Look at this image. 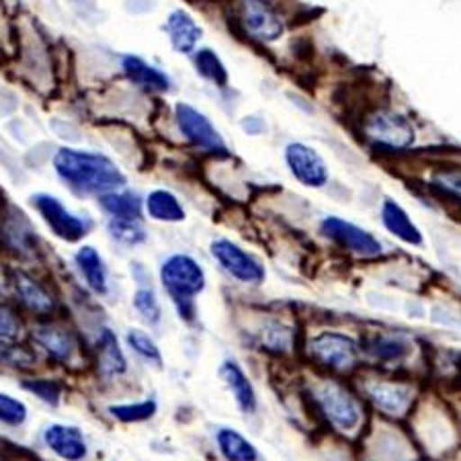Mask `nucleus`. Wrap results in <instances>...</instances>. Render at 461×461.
Returning <instances> with one entry per match:
<instances>
[{
  "instance_id": "obj_18",
  "label": "nucleus",
  "mask_w": 461,
  "mask_h": 461,
  "mask_svg": "<svg viewBox=\"0 0 461 461\" xmlns=\"http://www.w3.org/2000/svg\"><path fill=\"white\" fill-rule=\"evenodd\" d=\"M77 267L80 275H83L86 285L93 289L95 294L105 295L107 294V267L105 260H103L101 252L95 247H80L77 250Z\"/></svg>"
},
{
  "instance_id": "obj_20",
  "label": "nucleus",
  "mask_w": 461,
  "mask_h": 461,
  "mask_svg": "<svg viewBox=\"0 0 461 461\" xmlns=\"http://www.w3.org/2000/svg\"><path fill=\"white\" fill-rule=\"evenodd\" d=\"M359 348L377 361L396 363L411 353V343L400 337H392V334H374V337L363 339Z\"/></svg>"
},
{
  "instance_id": "obj_4",
  "label": "nucleus",
  "mask_w": 461,
  "mask_h": 461,
  "mask_svg": "<svg viewBox=\"0 0 461 461\" xmlns=\"http://www.w3.org/2000/svg\"><path fill=\"white\" fill-rule=\"evenodd\" d=\"M232 17L249 40L269 46L285 33V21L267 0H232Z\"/></svg>"
},
{
  "instance_id": "obj_15",
  "label": "nucleus",
  "mask_w": 461,
  "mask_h": 461,
  "mask_svg": "<svg viewBox=\"0 0 461 461\" xmlns=\"http://www.w3.org/2000/svg\"><path fill=\"white\" fill-rule=\"evenodd\" d=\"M122 70L128 80L140 88H146V91L152 93H168L173 88V80H170L165 70L156 68L154 64L146 62L144 58L140 56H123L122 58Z\"/></svg>"
},
{
  "instance_id": "obj_24",
  "label": "nucleus",
  "mask_w": 461,
  "mask_h": 461,
  "mask_svg": "<svg viewBox=\"0 0 461 461\" xmlns=\"http://www.w3.org/2000/svg\"><path fill=\"white\" fill-rule=\"evenodd\" d=\"M369 396L388 414H404L412 400L411 388L400 384H374L369 388Z\"/></svg>"
},
{
  "instance_id": "obj_7",
  "label": "nucleus",
  "mask_w": 461,
  "mask_h": 461,
  "mask_svg": "<svg viewBox=\"0 0 461 461\" xmlns=\"http://www.w3.org/2000/svg\"><path fill=\"white\" fill-rule=\"evenodd\" d=\"M320 232H322L330 242L337 247L345 249L347 252H353L357 257L374 258L384 252L382 242L369 232V230L353 224V221L339 218V215H326L320 221Z\"/></svg>"
},
{
  "instance_id": "obj_16",
  "label": "nucleus",
  "mask_w": 461,
  "mask_h": 461,
  "mask_svg": "<svg viewBox=\"0 0 461 461\" xmlns=\"http://www.w3.org/2000/svg\"><path fill=\"white\" fill-rule=\"evenodd\" d=\"M220 377L224 379V384L228 385V390L232 392V396L236 400L238 408L244 414H252L257 411V392L255 385L249 379V375L244 374L242 367L238 366L236 361H224L220 367Z\"/></svg>"
},
{
  "instance_id": "obj_25",
  "label": "nucleus",
  "mask_w": 461,
  "mask_h": 461,
  "mask_svg": "<svg viewBox=\"0 0 461 461\" xmlns=\"http://www.w3.org/2000/svg\"><path fill=\"white\" fill-rule=\"evenodd\" d=\"M96 348H99V366L107 375H119L128 369V361L119 347V340L109 329H103L96 340Z\"/></svg>"
},
{
  "instance_id": "obj_32",
  "label": "nucleus",
  "mask_w": 461,
  "mask_h": 461,
  "mask_svg": "<svg viewBox=\"0 0 461 461\" xmlns=\"http://www.w3.org/2000/svg\"><path fill=\"white\" fill-rule=\"evenodd\" d=\"M158 411L154 400H144V402H136V404H115L109 406V412L113 419L122 420V422H144Z\"/></svg>"
},
{
  "instance_id": "obj_34",
  "label": "nucleus",
  "mask_w": 461,
  "mask_h": 461,
  "mask_svg": "<svg viewBox=\"0 0 461 461\" xmlns=\"http://www.w3.org/2000/svg\"><path fill=\"white\" fill-rule=\"evenodd\" d=\"M23 388L50 406H58L62 398V388L51 379H29V382H23Z\"/></svg>"
},
{
  "instance_id": "obj_1",
  "label": "nucleus",
  "mask_w": 461,
  "mask_h": 461,
  "mask_svg": "<svg viewBox=\"0 0 461 461\" xmlns=\"http://www.w3.org/2000/svg\"><path fill=\"white\" fill-rule=\"evenodd\" d=\"M54 170L62 183L77 195H107L125 187L128 178L105 154L59 148L54 156Z\"/></svg>"
},
{
  "instance_id": "obj_10",
  "label": "nucleus",
  "mask_w": 461,
  "mask_h": 461,
  "mask_svg": "<svg viewBox=\"0 0 461 461\" xmlns=\"http://www.w3.org/2000/svg\"><path fill=\"white\" fill-rule=\"evenodd\" d=\"M287 170L302 187L322 189L330 181V170L314 146L303 142H289L284 150Z\"/></svg>"
},
{
  "instance_id": "obj_37",
  "label": "nucleus",
  "mask_w": 461,
  "mask_h": 461,
  "mask_svg": "<svg viewBox=\"0 0 461 461\" xmlns=\"http://www.w3.org/2000/svg\"><path fill=\"white\" fill-rule=\"evenodd\" d=\"M242 130L250 133V136H258V133L265 131V122L260 117L250 115L247 119H242Z\"/></svg>"
},
{
  "instance_id": "obj_29",
  "label": "nucleus",
  "mask_w": 461,
  "mask_h": 461,
  "mask_svg": "<svg viewBox=\"0 0 461 461\" xmlns=\"http://www.w3.org/2000/svg\"><path fill=\"white\" fill-rule=\"evenodd\" d=\"M23 213H14L13 218L6 221L5 226V234H6V240H9L11 247L19 252H32L33 247V240H35V234L33 230L29 228L27 220L21 218Z\"/></svg>"
},
{
  "instance_id": "obj_3",
  "label": "nucleus",
  "mask_w": 461,
  "mask_h": 461,
  "mask_svg": "<svg viewBox=\"0 0 461 461\" xmlns=\"http://www.w3.org/2000/svg\"><path fill=\"white\" fill-rule=\"evenodd\" d=\"M361 131L377 148H388L393 152L411 150L419 138L412 119L390 107L374 109L363 117Z\"/></svg>"
},
{
  "instance_id": "obj_22",
  "label": "nucleus",
  "mask_w": 461,
  "mask_h": 461,
  "mask_svg": "<svg viewBox=\"0 0 461 461\" xmlns=\"http://www.w3.org/2000/svg\"><path fill=\"white\" fill-rule=\"evenodd\" d=\"M101 207L115 220H140L144 212V199L133 191H113L101 195Z\"/></svg>"
},
{
  "instance_id": "obj_30",
  "label": "nucleus",
  "mask_w": 461,
  "mask_h": 461,
  "mask_svg": "<svg viewBox=\"0 0 461 461\" xmlns=\"http://www.w3.org/2000/svg\"><path fill=\"white\" fill-rule=\"evenodd\" d=\"M125 340H128V347L138 357H142L146 363H152L154 367H162V353L160 348L156 347L152 337H148L144 330L140 329H130L125 334Z\"/></svg>"
},
{
  "instance_id": "obj_19",
  "label": "nucleus",
  "mask_w": 461,
  "mask_h": 461,
  "mask_svg": "<svg viewBox=\"0 0 461 461\" xmlns=\"http://www.w3.org/2000/svg\"><path fill=\"white\" fill-rule=\"evenodd\" d=\"M14 287L21 295V302L35 314H50L54 310V297L32 275L19 271L14 275Z\"/></svg>"
},
{
  "instance_id": "obj_33",
  "label": "nucleus",
  "mask_w": 461,
  "mask_h": 461,
  "mask_svg": "<svg viewBox=\"0 0 461 461\" xmlns=\"http://www.w3.org/2000/svg\"><path fill=\"white\" fill-rule=\"evenodd\" d=\"M27 420V406L11 393L0 392V425L21 427Z\"/></svg>"
},
{
  "instance_id": "obj_21",
  "label": "nucleus",
  "mask_w": 461,
  "mask_h": 461,
  "mask_svg": "<svg viewBox=\"0 0 461 461\" xmlns=\"http://www.w3.org/2000/svg\"><path fill=\"white\" fill-rule=\"evenodd\" d=\"M33 340L58 361H70L77 348L72 334L59 326H40L33 330Z\"/></svg>"
},
{
  "instance_id": "obj_23",
  "label": "nucleus",
  "mask_w": 461,
  "mask_h": 461,
  "mask_svg": "<svg viewBox=\"0 0 461 461\" xmlns=\"http://www.w3.org/2000/svg\"><path fill=\"white\" fill-rule=\"evenodd\" d=\"M215 443L226 461H258V451L247 437L234 429H220Z\"/></svg>"
},
{
  "instance_id": "obj_13",
  "label": "nucleus",
  "mask_w": 461,
  "mask_h": 461,
  "mask_svg": "<svg viewBox=\"0 0 461 461\" xmlns=\"http://www.w3.org/2000/svg\"><path fill=\"white\" fill-rule=\"evenodd\" d=\"M168 35V41L176 54L189 56L197 50L199 40L203 37V29L185 9H175L167 17V23L162 27Z\"/></svg>"
},
{
  "instance_id": "obj_35",
  "label": "nucleus",
  "mask_w": 461,
  "mask_h": 461,
  "mask_svg": "<svg viewBox=\"0 0 461 461\" xmlns=\"http://www.w3.org/2000/svg\"><path fill=\"white\" fill-rule=\"evenodd\" d=\"M0 363L13 367H29L35 363V353L27 347L13 345L9 340V343H0Z\"/></svg>"
},
{
  "instance_id": "obj_2",
  "label": "nucleus",
  "mask_w": 461,
  "mask_h": 461,
  "mask_svg": "<svg viewBox=\"0 0 461 461\" xmlns=\"http://www.w3.org/2000/svg\"><path fill=\"white\" fill-rule=\"evenodd\" d=\"M160 284L167 289L170 300L176 306L178 316L185 320L195 318L193 300L203 292L207 277L203 267L189 255H170L160 265Z\"/></svg>"
},
{
  "instance_id": "obj_14",
  "label": "nucleus",
  "mask_w": 461,
  "mask_h": 461,
  "mask_svg": "<svg viewBox=\"0 0 461 461\" xmlns=\"http://www.w3.org/2000/svg\"><path fill=\"white\" fill-rule=\"evenodd\" d=\"M43 441L64 461H83L88 453L83 430L72 425H50L43 433Z\"/></svg>"
},
{
  "instance_id": "obj_27",
  "label": "nucleus",
  "mask_w": 461,
  "mask_h": 461,
  "mask_svg": "<svg viewBox=\"0 0 461 461\" xmlns=\"http://www.w3.org/2000/svg\"><path fill=\"white\" fill-rule=\"evenodd\" d=\"M107 232L117 244H122V247H140V244H144L148 238L144 228L140 226V221L136 220L111 218L107 224Z\"/></svg>"
},
{
  "instance_id": "obj_5",
  "label": "nucleus",
  "mask_w": 461,
  "mask_h": 461,
  "mask_svg": "<svg viewBox=\"0 0 461 461\" xmlns=\"http://www.w3.org/2000/svg\"><path fill=\"white\" fill-rule=\"evenodd\" d=\"M32 203L35 205L37 213L41 215V220L46 221L48 228L51 230V234L58 236L59 240L78 242L91 232V220L70 212L56 195L37 193V195L32 197Z\"/></svg>"
},
{
  "instance_id": "obj_11",
  "label": "nucleus",
  "mask_w": 461,
  "mask_h": 461,
  "mask_svg": "<svg viewBox=\"0 0 461 461\" xmlns=\"http://www.w3.org/2000/svg\"><path fill=\"white\" fill-rule=\"evenodd\" d=\"M359 343L343 332L326 330L310 340V355L320 366L334 371H347L355 367L357 361H359Z\"/></svg>"
},
{
  "instance_id": "obj_28",
  "label": "nucleus",
  "mask_w": 461,
  "mask_h": 461,
  "mask_svg": "<svg viewBox=\"0 0 461 461\" xmlns=\"http://www.w3.org/2000/svg\"><path fill=\"white\" fill-rule=\"evenodd\" d=\"M133 310H136L140 318H142L144 322H148L150 326L158 324L162 320L160 302H158V297H156L150 284L140 285L136 289V294H133Z\"/></svg>"
},
{
  "instance_id": "obj_9",
  "label": "nucleus",
  "mask_w": 461,
  "mask_h": 461,
  "mask_svg": "<svg viewBox=\"0 0 461 461\" xmlns=\"http://www.w3.org/2000/svg\"><path fill=\"white\" fill-rule=\"evenodd\" d=\"M318 408L330 425L340 430H353L361 422V406L355 396L337 382H324L314 390Z\"/></svg>"
},
{
  "instance_id": "obj_31",
  "label": "nucleus",
  "mask_w": 461,
  "mask_h": 461,
  "mask_svg": "<svg viewBox=\"0 0 461 461\" xmlns=\"http://www.w3.org/2000/svg\"><path fill=\"white\" fill-rule=\"evenodd\" d=\"M430 189L437 191L441 197L453 199L461 203V168H441L430 176Z\"/></svg>"
},
{
  "instance_id": "obj_6",
  "label": "nucleus",
  "mask_w": 461,
  "mask_h": 461,
  "mask_svg": "<svg viewBox=\"0 0 461 461\" xmlns=\"http://www.w3.org/2000/svg\"><path fill=\"white\" fill-rule=\"evenodd\" d=\"M212 257L218 260V265L230 277L244 285H260L267 279V269L257 257H252L249 250L238 247L236 242L228 238H218L212 242Z\"/></svg>"
},
{
  "instance_id": "obj_12",
  "label": "nucleus",
  "mask_w": 461,
  "mask_h": 461,
  "mask_svg": "<svg viewBox=\"0 0 461 461\" xmlns=\"http://www.w3.org/2000/svg\"><path fill=\"white\" fill-rule=\"evenodd\" d=\"M379 218H382L384 228L388 230L393 238H398L400 242L408 244V247H420V244L425 242L420 228L414 224L411 215H408V212L396 202V199H384L382 207H379Z\"/></svg>"
},
{
  "instance_id": "obj_8",
  "label": "nucleus",
  "mask_w": 461,
  "mask_h": 461,
  "mask_svg": "<svg viewBox=\"0 0 461 461\" xmlns=\"http://www.w3.org/2000/svg\"><path fill=\"white\" fill-rule=\"evenodd\" d=\"M175 119L183 136L187 138L193 146H197L199 150L224 156L228 154L226 140L221 138V133L210 122V117H207L203 111L189 105V103H176Z\"/></svg>"
},
{
  "instance_id": "obj_26",
  "label": "nucleus",
  "mask_w": 461,
  "mask_h": 461,
  "mask_svg": "<svg viewBox=\"0 0 461 461\" xmlns=\"http://www.w3.org/2000/svg\"><path fill=\"white\" fill-rule=\"evenodd\" d=\"M193 64H195V70L199 72V77H203L205 80H210L212 85L218 88H226L230 83V74L226 70L221 58L215 54L210 48H202L193 51Z\"/></svg>"
},
{
  "instance_id": "obj_36",
  "label": "nucleus",
  "mask_w": 461,
  "mask_h": 461,
  "mask_svg": "<svg viewBox=\"0 0 461 461\" xmlns=\"http://www.w3.org/2000/svg\"><path fill=\"white\" fill-rule=\"evenodd\" d=\"M19 330H21L19 318L14 316V312L11 308H6L0 303V343H9V340L17 339Z\"/></svg>"
},
{
  "instance_id": "obj_17",
  "label": "nucleus",
  "mask_w": 461,
  "mask_h": 461,
  "mask_svg": "<svg viewBox=\"0 0 461 461\" xmlns=\"http://www.w3.org/2000/svg\"><path fill=\"white\" fill-rule=\"evenodd\" d=\"M144 210L152 220L165 221V224H176L187 215L181 199L168 189H154L148 193V197L144 199Z\"/></svg>"
}]
</instances>
